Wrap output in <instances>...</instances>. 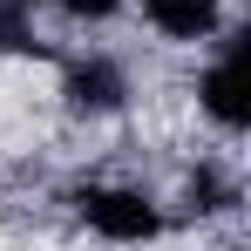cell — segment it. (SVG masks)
<instances>
[{
    "mask_svg": "<svg viewBox=\"0 0 251 251\" xmlns=\"http://www.w3.org/2000/svg\"><path fill=\"white\" fill-rule=\"evenodd\" d=\"M143 14L163 34H176V41H204L217 27V0H143Z\"/></svg>",
    "mask_w": 251,
    "mask_h": 251,
    "instance_id": "obj_4",
    "label": "cell"
},
{
    "mask_svg": "<svg viewBox=\"0 0 251 251\" xmlns=\"http://www.w3.org/2000/svg\"><path fill=\"white\" fill-rule=\"evenodd\" d=\"M75 210H82V224H95V231L116 238V245H143V238L163 231V217H156L150 197H136V190H109V183L75 190Z\"/></svg>",
    "mask_w": 251,
    "mask_h": 251,
    "instance_id": "obj_1",
    "label": "cell"
},
{
    "mask_svg": "<svg viewBox=\"0 0 251 251\" xmlns=\"http://www.w3.org/2000/svg\"><path fill=\"white\" fill-rule=\"evenodd\" d=\"M123 0H61V14H75V21H102V14H116Z\"/></svg>",
    "mask_w": 251,
    "mask_h": 251,
    "instance_id": "obj_7",
    "label": "cell"
},
{
    "mask_svg": "<svg viewBox=\"0 0 251 251\" xmlns=\"http://www.w3.org/2000/svg\"><path fill=\"white\" fill-rule=\"evenodd\" d=\"M34 0H0V48H27V34H21V14H27Z\"/></svg>",
    "mask_w": 251,
    "mask_h": 251,
    "instance_id": "obj_6",
    "label": "cell"
},
{
    "mask_svg": "<svg viewBox=\"0 0 251 251\" xmlns=\"http://www.w3.org/2000/svg\"><path fill=\"white\" fill-rule=\"evenodd\" d=\"M123 95H129L123 68L102 61V54L68 68V109H75V116H109V109H123Z\"/></svg>",
    "mask_w": 251,
    "mask_h": 251,
    "instance_id": "obj_3",
    "label": "cell"
},
{
    "mask_svg": "<svg viewBox=\"0 0 251 251\" xmlns=\"http://www.w3.org/2000/svg\"><path fill=\"white\" fill-rule=\"evenodd\" d=\"M245 41H251V34H231V41H224V54H217V68H210V75H204V88H197V95H204V109H210V116H217L224 129H245V123H251Z\"/></svg>",
    "mask_w": 251,
    "mask_h": 251,
    "instance_id": "obj_2",
    "label": "cell"
},
{
    "mask_svg": "<svg viewBox=\"0 0 251 251\" xmlns=\"http://www.w3.org/2000/svg\"><path fill=\"white\" fill-rule=\"evenodd\" d=\"M224 197H231V190L217 183V170H197V176H190V204L197 210H224Z\"/></svg>",
    "mask_w": 251,
    "mask_h": 251,
    "instance_id": "obj_5",
    "label": "cell"
}]
</instances>
